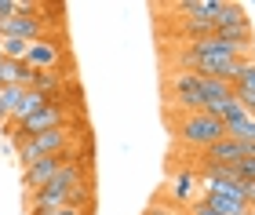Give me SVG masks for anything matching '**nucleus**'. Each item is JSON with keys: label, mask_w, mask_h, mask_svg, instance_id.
I'll list each match as a JSON object with an SVG mask.
<instances>
[{"label": "nucleus", "mask_w": 255, "mask_h": 215, "mask_svg": "<svg viewBox=\"0 0 255 215\" xmlns=\"http://www.w3.org/2000/svg\"><path fill=\"white\" fill-rule=\"evenodd\" d=\"M168 120H171V128H175V139L182 146H190L193 153H201L212 142L226 139L223 120L212 117V113H204V109L201 113H168Z\"/></svg>", "instance_id": "obj_1"}, {"label": "nucleus", "mask_w": 255, "mask_h": 215, "mask_svg": "<svg viewBox=\"0 0 255 215\" xmlns=\"http://www.w3.org/2000/svg\"><path fill=\"white\" fill-rule=\"evenodd\" d=\"M164 92L171 113H201L204 109V92H201V77L186 70H171L164 77Z\"/></svg>", "instance_id": "obj_2"}, {"label": "nucleus", "mask_w": 255, "mask_h": 215, "mask_svg": "<svg viewBox=\"0 0 255 215\" xmlns=\"http://www.w3.org/2000/svg\"><path fill=\"white\" fill-rule=\"evenodd\" d=\"M29 66V70H66V66H73V55H69L66 48V33L62 37H44V40H33L26 48V59H22Z\"/></svg>", "instance_id": "obj_3"}, {"label": "nucleus", "mask_w": 255, "mask_h": 215, "mask_svg": "<svg viewBox=\"0 0 255 215\" xmlns=\"http://www.w3.org/2000/svg\"><path fill=\"white\" fill-rule=\"evenodd\" d=\"M201 201L208 208H215L219 215H255V208L245 205V197L237 194L230 183H215V186H204V194Z\"/></svg>", "instance_id": "obj_4"}, {"label": "nucleus", "mask_w": 255, "mask_h": 215, "mask_svg": "<svg viewBox=\"0 0 255 215\" xmlns=\"http://www.w3.org/2000/svg\"><path fill=\"white\" fill-rule=\"evenodd\" d=\"M66 161H77V153H66V157H40V161H33L29 168H22V190H26V197L48 186L51 179H55V172H59Z\"/></svg>", "instance_id": "obj_5"}, {"label": "nucleus", "mask_w": 255, "mask_h": 215, "mask_svg": "<svg viewBox=\"0 0 255 215\" xmlns=\"http://www.w3.org/2000/svg\"><path fill=\"white\" fill-rule=\"evenodd\" d=\"M197 186H201V175H197V168H179L175 179H171L168 194L160 197L164 205H171L175 212H186L193 201H197Z\"/></svg>", "instance_id": "obj_6"}, {"label": "nucleus", "mask_w": 255, "mask_h": 215, "mask_svg": "<svg viewBox=\"0 0 255 215\" xmlns=\"http://www.w3.org/2000/svg\"><path fill=\"white\" fill-rule=\"evenodd\" d=\"M237 161H245V142L237 139H219L208 150H201V168H226Z\"/></svg>", "instance_id": "obj_7"}, {"label": "nucleus", "mask_w": 255, "mask_h": 215, "mask_svg": "<svg viewBox=\"0 0 255 215\" xmlns=\"http://www.w3.org/2000/svg\"><path fill=\"white\" fill-rule=\"evenodd\" d=\"M223 128H226V139H237V142H245V146H255V117L245 113L237 103L226 109Z\"/></svg>", "instance_id": "obj_8"}, {"label": "nucleus", "mask_w": 255, "mask_h": 215, "mask_svg": "<svg viewBox=\"0 0 255 215\" xmlns=\"http://www.w3.org/2000/svg\"><path fill=\"white\" fill-rule=\"evenodd\" d=\"M26 48H29L26 40H15V37H0V59H15V62H22V59H26Z\"/></svg>", "instance_id": "obj_9"}, {"label": "nucleus", "mask_w": 255, "mask_h": 215, "mask_svg": "<svg viewBox=\"0 0 255 215\" xmlns=\"http://www.w3.org/2000/svg\"><path fill=\"white\" fill-rule=\"evenodd\" d=\"M234 88L255 99V59H248V62H245V73L237 77V84H234Z\"/></svg>", "instance_id": "obj_10"}, {"label": "nucleus", "mask_w": 255, "mask_h": 215, "mask_svg": "<svg viewBox=\"0 0 255 215\" xmlns=\"http://www.w3.org/2000/svg\"><path fill=\"white\" fill-rule=\"evenodd\" d=\"M237 175L241 179H248V183H255V157H245V161H237Z\"/></svg>", "instance_id": "obj_11"}, {"label": "nucleus", "mask_w": 255, "mask_h": 215, "mask_svg": "<svg viewBox=\"0 0 255 215\" xmlns=\"http://www.w3.org/2000/svg\"><path fill=\"white\" fill-rule=\"evenodd\" d=\"M142 215H179V212L171 208V205H164V201H153V205H149Z\"/></svg>", "instance_id": "obj_12"}, {"label": "nucleus", "mask_w": 255, "mask_h": 215, "mask_svg": "<svg viewBox=\"0 0 255 215\" xmlns=\"http://www.w3.org/2000/svg\"><path fill=\"white\" fill-rule=\"evenodd\" d=\"M186 215H219V212H215V208H208V205H204V201H201V197H197V201H193V205L186 208Z\"/></svg>", "instance_id": "obj_13"}, {"label": "nucleus", "mask_w": 255, "mask_h": 215, "mask_svg": "<svg viewBox=\"0 0 255 215\" xmlns=\"http://www.w3.org/2000/svg\"><path fill=\"white\" fill-rule=\"evenodd\" d=\"M15 15V0H0V18H11Z\"/></svg>", "instance_id": "obj_14"}, {"label": "nucleus", "mask_w": 255, "mask_h": 215, "mask_svg": "<svg viewBox=\"0 0 255 215\" xmlns=\"http://www.w3.org/2000/svg\"><path fill=\"white\" fill-rule=\"evenodd\" d=\"M0 153H4V157H15V142L4 139V142H0Z\"/></svg>", "instance_id": "obj_15"}, {"label": "nucleus", "mask_w": 255, "mask_h": 215, "mask_svg": "<svg viewBox=\"0 0 255 215\" xmlns=\"http://www.w3.org/2000/svg\"><path fill=\"white\" fill-rule=\"evenodd\" d=\"M26 215H44V212H26Z\"/></svg>", "instance_id": "obj_16"}, {"label": "nucleus", "mask_w": 255, "mask_h": 215, "mask_svg": "<svg viewBox=\"0 0 255 215\" xmlns=\"http://www.w3.org/2000/svg\"><path fill=\"white\" fill-rule=\"evenodd\" d=\"M179 215H186V212H179Z\"/></svg>", "instance_id": "obj_17"}]
</instances>
